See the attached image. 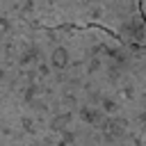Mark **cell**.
<instances>
[{
  "label": "cell",
  "instance_id": "277c9868",
  "mask_svg": "<svg viewBox=\"0 0 146 146\" xmlns=\"http://www.w3.org/2000/svg\"><path fill=\"white\" fill-rule=\"evenodd\" d=\"M139 7H141V16H144V21H146V0H139Z\"/></svg>",
  "mask_w": 146,
  "mask_h": 146
},
{
  "label": "cell",
  "instance_id": "7a4b0ae2",
  "mask_svg": "<svg viewBox=\"0 0 146 146\" xmlns=\"http://www.w3.org/2000/svg\"><path fill=\"white\" fill-rule=\"evenodd\" d=\"M39 27H98L128 46L146 48V21L139 0H48Z\"/></svg>",
  "mask_w": 146,
  "mask_h": 146
},
{
  "label": "cell",
  "instance_id": "3957f363",
  "mask_svg": "<svg viewBox=\"0 0 146 146\" xmlns=\"http://www.w3.org/2000/svg\"><path fill=\"white\" fill-rule=\"evenodd\" d=\"M48 0H0V21L41 25Z\"/></svg>",
  "mask_w": 146,
  "mask_h": 146
},
{
  "label": "cell",
  "instance_id": "6da1fadb",
  "mask_svg": "<svg viewBox=\"0 0 146 146\" xmlns=\"http://www.w3.org/2000/svg\"><path fill=\"white\" fill-rule=\"evenodd\" d=\"M0 94L27 146H146V48L105 30L0 21Z\"/></svg>",
  "mask_w": 146,
  "mask_h": 146
}]
</instances>
